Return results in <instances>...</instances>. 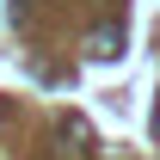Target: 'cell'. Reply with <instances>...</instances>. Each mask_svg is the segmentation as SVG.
I'll list each match as a JSON object with an SVG mask.
<instances>
[{"instance_id":"cell-1","label":"cell","mask_w":160,"mask_h":160,"mask_svg":"<svg viewBox=\"0 0 160 160\" xmlns=\"http://www.w3.org/2000/svg\"><path fill=\"white\" fill-rule=\"evenodd\" d=\"M92 154V123L86 117H62L56 123V160H86Z\"/></svg>"},{"instance_id":"cell-4","label":"cell","mask_w":160,"mask_h":160,"mask_svg":"<svg viewBox=\"0 0 160 160\" xmlns=\"http://www.w3.org/2000/svg\"><path fill=\"white\" fill-rule=\"evenodd\" d=\"M19 6H31V0H19Z\"/></svg>"},{"instance_id":"cell-2","label":"cell","mask_w":160,"mask_h":160,"mask_svg":"<svg viewBox=\"0 0 160 160\" xmlns=\"http://www.w3.org/2000/svg\"><path fill=\"white\" fill-rule=\"evenodd\" d=\"M92 56H99V62L123 56V31H117V25H99V31H92Z\"/></svg>"},{"instance_id":"cell-3","label":"cell","mask_w":160,"mask_h":160,"mask_svg":"<svg viewBox=\"0 0 160 160\" xmlns=\"http://www.w3.org/2000/svg\"><path fill=\"white\" fill-rule=\"evenodd\" d=\"M154 136H160V105H154Z\"/></svg>"}]
</instances>
